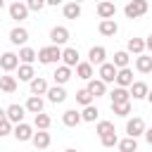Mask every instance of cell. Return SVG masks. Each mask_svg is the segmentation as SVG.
<instances>
[{
    "label": "cell",
    "mask_w": 152,
    "mask_h": 152,
    "mask_svg": "<svg viewBox=\"0 0 152 152\" xmlns=\"http://www.w3.org/2000/svg\"><path fill=\"white\" fill-rule=\"evenodd\" d=\"M62 64L69 66V69L78 66V64H81V55H78V50H76V48H64V50H62Z\"/></svg>",
    "instance_id": "8"
},
{
    "label": "cell",
    "mask_w": 152,
    "mask_h": 152,
    "mask_svg": "<svg viewBox=\"0 0 152 152\" xmlns=\"http://www.w3.org/2000/svg\"><path fill=\"white\" fill-rule=\"evenodd\" d=\"M48 100H50L52 104H62V102L66 100L64 86H50V88H48Z\"/></svg>",
    "instance_id": "16"
},
{
    "label": "cell",
    "mask_w": 152,
    "mask_h": 152,
    "mask_svg": "<svg viewBox=\"0 0 152 152\" xmlns=\"http://www.w3.org/2000/svg\"><path fill=\"white\" fill-rule=\"evenodd\" d=\"M17 76H19V81H33L36 78V69H33V64H19V69H17Z\"/></svg>",
    "instance_id": "28"
},
{
    "label": "cell",
    "mask_w": 152,
    "mask_h": 152,
    "mask_svg": "<svg viewBox=\"0 0 152 152\" xmlns=\"http://www.w3.org/2000/svg\"><path fill=\"white\" fill-rule=\"evenodd\" d=\"M112 112L116 116H128L131 114V102H124V104H112Z\"/></svg>",
    "instance_id": "38"
},
{
    "label": "cell",
    "mask_w": 152,
    "mask_h": 152,
    "mask_svg": "<svg viewBox=\"0 0 152 152\" xmlns=\"http://www.w3.org/2000/svg\"><path fill=\"white\" fill-rule=\"evenodd\" d=\"M95 133H97L100 138H104V135H109V133H116V131H114V124H112V121H104V119H102V121H97V126H95Z\"/></svg>",
    "instance_id": "36"
},
{
    "label": "cell",
    "mask_w": 152,
    "mask_h": 152,
    "mask_svg": "<svg viewBox=\"0 0 152 152\" xmlns=\"http://www.w3.org/2000/svg\"><path fill=\"white\" fill-rule=\"evenodd\" d=\"M2 7H5V2H2V0H0V10H2Z\"/></svg>",
    "instance_id": "47"
},
{
    "label": "cell",
    "mask_w": 152,
    "mask_h": 152,
    "mask_svg": "<svg viewBox=\"0 0 152 152\" xmlns=\"http://www.w3.org/2000/svg\"><path fill=\"white\" fill-rule=\"evenodd\" d=\"M50 124H52V119H50V116H48L45 112H43V114H36V116H33V126H36L38 131H48V128H50Z\"/></svg>",
    "instance_id": "35"
},
{
    "label": "cell",
    "mask_w": 152,
    "mask_h": 152,
    "mask_svg": "<svg viewBox=\"0 0 152 152\" xmlns=\"http://www.w3.org/2000/svg\"><path fill=\"white\" fill-rule=\"evenodd\" d=\"M93 100H95V97H93V95H90V93H88L86 88L76 90V102H78L81 107H88V104H93Z\"/></svg>",
    "instance_id": "37"
},
{
    "label": "cell",
    "mask_w": 152,
    "mask_h": 152,
    "mask_svg": "<svg viewBox=\"0 0 152 152\" xmlns=\"http://www.w3.org/2000/svg\"><path fill=\"white\" fill-rule=\"evenodd\" d=\"M128 62H131V57H128V52H126V50H119V52H114V59H112V64H114L116 69H128Z\"/></svg>",
    "instance_id": "30"
},
{
    "label": "cell",
    "mask_w": 152,
    "mask_h": 152,
    "mask_svg": "<svg viewBox=\"0 0 152 152\" xmlns=\"http://www.w3.org/2000/svg\"><path fill=\"white\" fill-rule=\"evenodd\" d=\"M145 131H147V128H145V121H142L140 116H133V119L126 121V135H128V138H135V140H138L140 135H145Z\"/></svg>",
    "instance_id": "3"
},
{
    "label": "cell",
    "mask_w": 152,
    "mask_h": 152,
    "mask_svg": "<svg viewBox=\"0 0 152 152\" xmlns=\"http://www.w3.org/2000/svg\"><path fill=\"white\" fill-rule=\"evenodd\" d=\"M97 31H100L102 36H107V38H112V36H116V31H119V26H116V21H114V19H104V21H100V26H97Z\"/></svg>",
    "instance_id": "25"
},
{
    "label": "cell",
    "mask_w": 152,
    "mask_h": 152,
    "mask_svg": "<svg viewBox=\"0 0 152 152\" xmlns=\"http://www.w3.org/2000/svg\"><path fill=\"white\" fill-rule=\"evenodd\" d=\"M26 7H28V12H40L45 7V0H28Z\"/></svg>",
    "instance_id": "41"
},
{
    "label": "cell",
    "mask_w": 152,
    "mask_h": 152,
    "mask_svg": "<svg viewBox=\"0 0 152 152\" xmlns=\"http://www.w3.org/2000/svg\"><path fill=\"white\" fill-rule=\"evenodd\" d=\"M28 88H31V95H36V97H40V95H48V81L43 78V76H36L31 83H28Z\"/></svg>",
    "instance_id": "14"
},
{
    "label": "cell",
    "mask_w": 152,
    "mask_h": 152,
    "mask_svg": "<svg viewBox=\"0 0 152 152\" xmlns=\"http://www.w3.org/2000/svg\"><path fill=\"white\" fill-rule=\"evenodd\" d=\"M62 12H64L66 19H78V17H81V5H78V2H66V5L62 7Z\"/></svg>",
    "instance_id": "32"
},
{
    "label": "cell",
    "mask_w": 152,
    "mask_h": 152,
    "mask_svg": "<svg viewBox=\"0 0 152 152\" xmlns=\"http://www.w3.org/2000/svg\"><path fill=\"white\" fill-rule=\"evenodd\" d=\"M147 10H150L147 0H133V2H128V5L124 7V14H126L128 19H138V17H142Z\"/></svg>",
    "instance_id": "2"
},
{
    "label": "cell",
    "mask_w": 152,
    "mask_h": 152,
    "mask_svg": "<svg viewBox=\"0 0 152 152\" xmlns=\"http://www.w3.org/2000/svg\"><path fill=\"white\" fill-rule=\"evenodd\" d=\"M12 133H14V124H12V121H7V119H2V121H0V138L12 135Z\"/></svg>",
    "instance_id": "39"
},
{
    "label": "cell",
    "mask_w": 152,
    "mask_h": 152,
    "mask_svg": "<svg viewBox=\"0 0 152 152\" xmlns=\"http://www.w3.org/2000/svg\"><path fill=\"white\" fill-rule=\"evenodd\" d=\"M97 116H100V112H97V107H95V104H88V107H83V109H81V119H83V121H88V124L97 121Z\"/></svg>",
    "instance_id": "33"
},
{
    "label": "cell",
    "mask_w": 152,
    "mask_h": 152,
    "mask_svg": "<svg viewBox=\"0 0 152 152\" xmlns=\"http://www.w3.org/2000/svg\"><path fill=\"white\" fill-rule=\"evenodd\" d=\"M88 62H90V64L102 66V64L107 62V50H104L102 45H93V48L88 50Z\"/></svg>",
    "instance_id": "10"
},
{
    "label": "cell",
    "mask_w": 152,
    "mask_h": 152,
    "mask_svg": "<svg viewBox=\"0 0 152 152\" xmlns=\"http://www.w3.org/2000/svg\"><path fill=\"white\" fill-rule=\"evenodd\" d=\"M145 50H150V52H152V33L145 38Z\"/></svg>",
    "instance_id": "42"
},
{
    "label": "cell",
    "mask_w": 152,
    "mask_h": 152,
    "mask_svg": "<svg viewBox=\"0 0 152 152\" xmlns=\"http://www.w3.org/2000/svg\"><path fill=\"white\" fill-rule=\"evenodd\" d=\"M5 114H7V121H12L17 126V124H24L26 107L24 104H10V107H5Z\"/></svg>",
    "instance_id": "6"
},
{
    "label": "cell",
    "mask_w": 152,
    "mask_h": 152,
    "mask_svg": "<svg viewBox=\"0 0 152 152\" xmlns=\"http://www.w3.org/2000/svg\"><path fill=\"white\" fill-rule=\"evenodd\" d=\"M24 107H26V112H28V114H33V116H36V114H43V107H45V102H43V97H36V95H31V97L26 100V104H24Z\"/></svg>",
    "instance_id": "21"
},
{
    "label": "cell",
    "mask_w": 152,
    "mask_h": 152,
    "mask_svg": "<svg viewBox=\"0 0 152 152\" xmlns=\"http://www.w3.org/2000/svg\"><path fill=\"white\" fill-rule=\"evenodd\" d=\"M126 52L128 55H145V40L142 38H128V43H126Z\"/></svg>",
    "instance_id": "20"
},
{
    "label": "cell",
    "mask_w": 152,
    "mask_h": 152,
    "mask_svg": "<svg viewBox=\"0 0 152 152\" xmlns=\"http://www.w3.org/2000/svg\"><path fill=\"white\" fill-rule=\"evenodd\" d=\"M33 147L36 150H48L50 147V142H52V138H50V133L48 131H38V133H33Z\"/></svg>",
    "instance_id": "19"
},
{
    "label": "cell",
    "mask_w": 152,
    "mask_h": 152,
    "mask_svg": "<svg viewBox=\"0 0 152 152\" xmlns=\"http://www.w3.org/2000/svg\"><path fill=\"white\" fill-rule=\"evenodd\" d=\"M38 59V52L33 48H19V64H33Z\"/></svg>",
    "instance_id": "26"
},
{
    "label": "cell",
    "mask_w": 152,
    "mask_h": 152,
    "mask_svg": "<svg viewBox=\"0 0 152 152\" xmlns=\"http://www.w3.org/2000/svg\"><path fill=\"white\" fill-rule=\"evenodd\" d=\"M145 140H147V145H152V128L145 131Z\"/></svg>",
    "instance_id": "43"
},
{
    "label": "cell",
    "mask_w": 152,
    "mask_h": 152,
    "mask_svg": "<svg viewBox=\"0 0 152 152\" xmlns=\"http://www.w3.org/2000/svg\"><path fill=\"white\" fill-rule=\"evenodd\" d=\"M10 17L14 19V21H24L26 17H28V7H26V2H12L10 5Z\"/></svg>",
    "instance_id": "13"
},
{
    "label": "cell",
    "mask_w": 152,
    "mask_h": 152,
    "mask_svg": "<svg viewBox=\"0 0 152 152\" xmlns=\"http://www.w3.org/2000/svg\"><path fill=\"white\" fill-rule=\"evenodd\" d=\"M76 76L83 78V81H93V78H95V74H93V64H90V62H81V64L76 66Z\"/></svg>",
    "instance_id": "27"
},
{
    "label": "cell",
    "mask_w": 152,
    "mask_h": 152,
    "mask_svg": "<svg viewBox=\"0 0 152 152\" xmlns=\"http://www.w3.org/2000/svg\"><path fill=\"white\" fill-rule=\"evenodd\" d=\"M64 152H76V150H74V147H66V150H64Z\"/></svg>",
    "instance_id": "46"
},
{
    "label": "cell",
    "mask_w": 152,
    "mask_h": 152,
    "mask_svg": "<svg viewBox=\"0 0 152 152\" xmlns=\"http://www.w3.org/2000/svg\"><path fill=\"white\" fill-rule=\"evenodd\" d=\"M83 119H81V112L78 109H66L64 114H62V124L64 126H69V128H74V126H78Z\"/></svg>",
    "instance_id": "22"
},
{
    "label": "cell",
    "mask_w": 152,
    "mask_h": 152,
    "mask_svg": "<svg viewBox=\"0 0 152 152\" xmlns=\"http://www.w3.org/2000/svg\"><path fill=\"white\" fill-rule=\"evenodd\" d=\"M116 71H119V69H116L112 62H104V64L97 69V78H100L102 83H114V81H116Z\"/></svg>",
    "instance_id": "5"
},
{
    "label": "cell",
    "mask_w": 152,
    "mask_h": 152,
    "mask_svg": "<svg viewBox=\"0 0 152 152\" xmlns=\"http://www.w3.org/2000/svg\"><path fill=\"white\" fill-rule=\"evenodd\" d=\"M95 12H97L100 21H104V19H114V14H116V5H114V2H107V0H102V2H97Z\"/></svg>",
    "instance_id": "9"
},
{
    "label": "cell",
    "mask_w": 152,
    "mask_h": 152,
    "mask_svg": "<svg viewBox=\"0 0 152 152\" xmlns=\"http://www.w3.org/2000/svg\"><path fill=\"white\" fill-rule=\"evenodd\" d=\"M131 97L133 100H145L147 97V93H150V86L145 83V81H133V86H131Z\"/></svg>",
    "instance_id": "15"
},
{
    "label": "cell",
    "mask_w": 152,
    "mask_h": 152,
    "mask_svg": "<svg viewBox=\"0 0 152 152\" xmlns=\"http://www.w3.org/2000/svg\"><path fill=\"white\" fill-rule=\"evenodd\" d=\"M0 69H2L5 74L19 69V55H17V52H2V55H0Z\"/></svg>",
    "instance_id": "4"
},
{
    "label": "cell",
    "mask_w": 152,
    "mask_h": 152,
    "mask_svg": "<svg viewBox=\"0 0 152 152\" xmlns=\"http://www.w3.org/2000/svg\"><path fill=\"white\" fill-rule=\"evenodd\" d=\"M62 59V48L57 45H45L38 50V62L40 64H57Z\"/></svg>",
    "instance_id": "1"
},
{
    "label": "cell",
    "mask_w": 152,
    "mask_h": 152,
    "mask_svg": "<svg viewBox=\"0 0 152 152\" xmlns=\"http://www.w3.org/2000/svg\"><path fill=\"white\" fill-rule=\"evenodd\" d=\"M86 90H88L93 97H102V95H107V83H102L100 78H93V81H88Z\"/></svg>",
    "instance_id": "18"
},
{
    "label": "cell",
    "mask_w": 152,
    "mask_h": 152,
    "mask_svg": "<svg viewBox=\"0 0 152 152\" xmlns=\"http://www.w3.org/2000/svg\"><path fill=\"white\" fill-rule=\"evenodd\" d=\"M66 40H69V28H66V26H52V28H50V43H52V45L59 48V45H64Z\"/></svg>",
    "instance_id": "7"
},
{
    "label": "cell",
    "mask_w": 152,
    "mask_h": 152,
    "mask_svg": "<svg viewBox=\"0 0 152 152\" xmlns=\"http://www.w3.org/2000/svg\"><path fill=\"white\" fill-rule=\"evenodd\" d=\"M116 147H119V152H138V140L126 135L124 140H119V145H116Z\"/></svg>",
    "instance_id": "34"
},
{
    "label": "cell",
    "mask_w": 152,
    "mask_h": 152,
    "mask_svg": "<svg viewBox=\"0 0 152 152\" xmlns=\"http://www.w3.org/2000/svg\"><path fill=\"white\" fill-rule=\"evenodd\" d=\"M109 100H112V104H124V102H131V93L126 88H114L109 93Z\"/></svg>",
    "instance_id": "24"
},
{
    "label": "cell",
    "mask_w": 152,
    "mask_h": 152,
    "mask_svg": "<svg viewBox=\"0 0 152 152\" xmlns=\"http://www.w3.org/2000/svg\"><path fill=\"white\" fill-rule=\"evenodd\" d=\"M114 83H116V88H131L133 86V71L131 69H119Z\"/></svg>",
    "instance_id": "17"
},
{
    "label": "cell",
    "mask_w": 152,
    "mask_h": 152,
    "mask_svg": "<svg viewBox=\"0 0 152 152\" xmlns=\"http://www.w3.org/2000/svg\"><path fill=\"white\" fill-rule=\"evenodd\" d=\"M12 135L17 138V142H31V140H33V128H31L28 124H17Z\"/></svg>",
    "instance_id": "11"
},
{
    "label": "cell",
    "mask_w": 152,
    "mask_h": 152,
    "mask_svg": "<svg viewBox=\"0 0 152 152\" xmlns=\"http://www.w3.org/2000/svg\"><path fill=\"white\" fill-rule=\"evenodd\" d=\"M26 40H28V31H26L24 26H14V28L10 31V43H12V45L26 48Z\"/></svg>",
    "instance_id": "12"
},
{
    "label": "cell",
    "mask_w": 152,
    "mask_h": 152,
    "mask_svg": "<svg viewBox=\"0 0 152 152\" xmlns=\"http://www.w3.org/2000/svg\"><path fill=\"white\" fill-rule=\"evenodd\" d=\"M0 55H2V52H0Z\"/></svg>",
    "instance_id": "48"
},
{
    "label": "cell",
    "mask_w": 152,
    "mask_h": 152,
    "mask_svg": "<svg viewBox=\"0 0 152 152\" xmlns=\"http://www.w3.org/2000/svg\"><path fill=\"white\" fill-rule=\"evenodd\" d=\"M0 90H2V93H14V90H17V78L10 76V74L0 76Z\"/></svg>",
    "instance_id": "31"
},
{
    "label": "cell",
    "mask_w": 152,
    "mask_h": 152,
    "mask_svg": "<svg viewBox=\"0 0 152 152\" xmlns=\"http://www.w3.org/2000/svg\"><path fill=\"white\" fill-rule=\"evenodd\" d=\"M2 119H7V114H5V109L0 107V121H2Z\"/></svg>",
    "instance_id": "44"
},
{
    "label": "cell",
    "mask_w": 152,
    "mask_h": 152,
    "mask_svg": "<svg viewBox=\"0 0 152 152\" xmlns=\"http://www.w3.org/2000/svg\"><path fill=\"white\" fill-rule=\"evenodd\" d=\"M100 142H102V147H116L119 145V138H116V133H109V135L100 138Z\"/></svg>",
    "instance_id": "40"
},
{
    "label": "cell",
    "mask_w": 152,
    "mask_h": 152,
    "mask_svg": "<svg viewBox=\"0 0 152 152\" xmlns=\"http://www.w3.org/2000/svg\"><path fill=\"white\" fill-rule=\"evenodd\" d=\"M52 78H55V86H64V83L71 78V69H69V66H64V64H59V66L55 69Z\"/></svg>",
    "instance_id": "23"
},
{
    "label": "cell",
    "mask_w": 152,
    "mask_h": 152,
    "mask_svg": "<svg viewBox=\"0 0 152 152\" xmlns=\"http://www.w3.org/2000/svg\"><path fill=\"white\" fill-rule=\"evenodd\" d=\"M135 69H138L140 74H150V71H152V57H150V55L135 57Z\"/></svg>",
    "instance_id": "29"
},
{
    "label": "cell",
    "mask_w": 152,
    "mask_h": 152,
    "mask_svg": "<svg viewBox=\"0 0 152 152\" xmlns=\"http://www.w3.org/2000/svg\"><path fill=\"white\" fill-rule=\"evenodd\" d=\"M145 100H147V102H150V104H152V90H150V93H147V97H145Z\"/></svg>",
    "instance_id": "45"
}]
</instances>
